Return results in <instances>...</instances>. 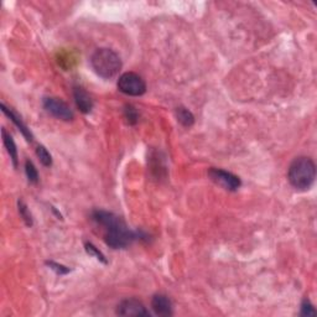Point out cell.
I'll use <instances>...</instances> for the list:
<instances>
[{
	"label": "cell",
	"mask_w": 317,
	"mask_h": 317,
	"mask_svg": "<svg viewBox=\"0 0 317 317\" xmlns=\"http://www.w3.org/2000/svg\"><path fill=\"white\" fill-rule=\"evenodd\" d=\"M92 218L97 225L104 228V240L110 248L123 249L130 246L133 240L137 239V233L128 228L126 223L117 214L107 211L97 210L93 212Z\"/></svg>",
	"instance_id": "cell-1"
},
{
	"label": "cell",
	"mask_w": 317,
	"mask_h": 317,
	"mask_svg": "<svg viewBox=\"0 0 317 317\" xmlns=\"http://www.w3.org/2000/svg\"><path fill=\"white\" fill-rule=\"evenodd\" d=\"M288 179L290 185L299 191L309 190L316 179L315 162L306 156L296 158L289 166Z\"/></svg>",
	"instance_id": "cell-2"
},
{
	"label": "cell",
	"mask_w": 317,
	"mask_h": 317,
	"mask_svg": "<svg viewBox=\"0 0 317 317\" xmlns=\"http://www.w3.org/2000/svg\"><path fill=\"white\" fill-rule=\"evenodd\" d=\"M90 65L99 77L104 80L116 77L122 69V60L113 50L102 47L96 50L90 57Z\"/></svg>",
	"instance_id": "cell-3"
},
{
	"label": "cell",
	"mask_w": 317,
	"mask_h": 317,
	"mask_svg": "<svg viewBox=\"0 0 317 317\" xmlns=\"http://www.w3.org/2000/svg\"><path fill=\"white\" fill-rule=\"evenodd\" d=\"M118 89L126 96L139 97L146 92V83L134 72H125L118 80Z\"/></svg>",
	"instance_id": "cell-4"
},
{
	"label": "cell",
	"mask_w": 317,
	"mask_h": 317,
	"mask_svg": "<svg viewBox=\"0 0 317 317\" xmlns=\"http://www.w3.org/2000/svg\"><path fill=\"white\" fill-rule=\"evenodd\" d=\"M42 104H44V108L46 109V111H48L51 116L57 118V119L69 122V120L74 118L73 110L62 99L55 98V97H47V98L44 99Z\"/></svg>",
	"instance_id": "cell-5"
},
{
	"label": "cell",
	"mask_w": 317,
	"mask_h": 317,
	"mask_svg": "<svg viewBox=\"0 0 317 317\" xmlns=\"http://www.w3.org/2000/svg\"><path fill=\"white\" fill-rule=\"evenodd\" d=\"M208 176L217 185L222 186L228 191H237L241 186V181L237 175L229 173V171L222 170V169L212 167L208 170Z\"/></svg>",
	"instance_id": "cell-6"
},
{
	"label": "cell",
	"mask_w": 317,
	"mask_h": 317,
	"mask_svg": "<svg viewBox=\"0 0 317 317\" xmlns=\"http://www.w3.org/2000/svg\"><path fill=\"white\" fill-rule=\"evenodd\" d=\"M117 315L119 316H150V312L141 301L137 299H125L118 305Z\"/></svg>",
	"instance_id": "cell-7"
},
{
	"label": "cell",
	"mask_w": 317,
	"mask_h": 317,
	"mask_svg": "<svg viewBox=\"0 0 317 317\" xmlns=\"http://www.w3.org/2000/svg\"><path fill=\"white\" fill-rule=\"evenodd\" d=\"M152 309L158 316H173V303L166 295L156 294L152 300Z\"/></svg>",
	"instance_id": "cell-8"
},
{
	"label": "cell",
	"mask_w": 317,
	"mask_h": 317,
	"mask_svg": "<svg viewBox=\"0 0 317 317\" xmlns=\"http://www.w3.org/2000/svg\"><path fill=\"white\" fill-rule=\"evenodd\" d=\"M74 102H76L77 108L82 111L83 114H88L93 109V101L90 96L81 87H74L73 90Z\"/></svg>",
	"instance_id": "cell-9"
},
{
	"label": "cell",
	"mask_w": 317,
	"mask_h": 317,
	"mask_svg": "<svg viewBox=\"0 0 317 317\" xmlns=\"http://www.w3.org/2000/svg\"><path fill=\"white\" fill-rule=\"evenodd\" d=\"M0 108H2L3 113H4L5 116H8L9 118H10L11 122H13L14 124L16 125L17 128H19V130H20L21 133H23V135L26 138V140H28V141H32V134H31V132H30V129H28V126L24 124L23 120H21L20 118L17 117V114H15L13 110H10V109H9V108L5 107V104H2V105H0Z\"/></svg>",
	"instance_id": "cell-10"
},
{
	"label": "cell",
	"mask_w": 317,
	"mask_h": 317,
	"mask_svg": "<svg viewBox=\"0 0 317 317\" xmlns=\"http://www.w3.org/2000/svg\"><path fill=\"white\" fill-rule=\"evenodd\" d=\"M2 137H3V143H4L5 149H7L9 156H10L11 161H13L14 167H16L17 166V149H16V145H15L14 139L10 134H9L5 128L2 129Z\"/></svg>",
	"instance_id": "cell-11"
},
{
	"label": "cell",
	"mask_w": 317,
	"mask_h": 317,
	"mask_svg": "<svg viewBox=\"0 0 317 317\" xmlns=\"http://www.w3.org/2000/svg\"><path fill=\"white\" fill-rule=\"evenodd\" d=\"M176 117L177 120L182 124L183 126H191L193 125V123H195V117H193V114L187 108L180 107L176 109Z\"/></svg>",
	"instance_id": "cell-12"
},
{
	"label": "cell",
	"mask_w": 317,
	"mask_h": 317,
	"mask_svg": "<svg viewBox=\"0 0 317 317\" xmlns=\"http://www.w3.org/2000/svg\"><path fill=\"white\" fill-rule=\"evenodd\" d=\"M25 174H26V177H28L29 182H31V183L39 182L38 169L35 167V165L32 164V161H30V160H26V162H25Z\"/></svg>",
	"instance_id": "cell-13"
},
{
	"label": "cell",
	"mask_w": 317,
	"mask_h": 317,
	"mask_svg": "<svg viewBox=\"0 0 317 317\" xmlns=\"http://www.w3.org/2000/svg\"><path fill=\"white\" fill-rule=\"evenodd\" d=\"M36 155H38V158L40 159L41 164L46 166V167L52 165V156H51L50 153L47 152L46 147L42 146V145L38 146V149H36Z\"/></svg>",
	"instance_id": "cell-14"
},
{
	"label": "cell",
	"mask_w": 317,
	"mask_h": 317,
	"mask_svg": "<svg viewBox=\"0 0 317 317\" xmlns=\"http://www.w3.org/2000/svg\"><path fill=\"white\" fill-rule=\"evenodd\" d=\"M17 206H19L20 216L23 217V219H24V221H25L26 226L31 227V226H32V217H31V214H30V212H29L28 206H26V204H25V202L20 200L19 202H17Z\"/></svg>",
	"instance_id": "cell-15"
},
{
	"label": "cell",
	"mask_w": 317,
	"mask_h": 317,
	"mask_svg": "<svg viewBox=\"0 0 317 317\" xmlns=\"http://www.w3.org/2000/svg\"><path fill=\"white\" fill-rule=\"evenodd\" d=\"M124 117H125V119L128 120L129 124H132V125L137 124L139 120L138 111L134 107H133V105H126L124 109Z\"/></svg>",
	"instance_id": "cell-16"
},
{
	"label": "cell",
	"mask_w": 317,
	"mask_h": 317,
	"mask_svg": "<svg viewBox=\"0 0 317 317\" xmlns=\"http://www.w3.org/2000/svg\"><path fill=\"white\" fill-rule=\"evenodd\" d=\"M86 252L88 253L89 255H92V256H95L96 259H98L99 262H102V263H104V264H107V259H105V256H104V254L103 253L101 252V250H98V248H96L95 246H93L92 243H86Z\"/></svg>",
	"instance_id": "cell-17"
},
{
	"label": "cell",
	"mask_w": 317,
	"mask_h": 317,
	"mask_svg": "<svg viewBox=\"0 0 317 317\" xmlns=\"http://www.w3.org/2000/svg\"><path fill=\"white\" fill-rule=\"evenodd\" d=\"M316 310L313 305L310 303L309 300H304L303 305H301V316H315Z\"/></svg>",
	"instance_id": "cell-18"
},
{
	"label": "cell",
	"mask_w": 317,
	"mask_h": 317,
	"mask_svg": "<svg viewBox=\"0 0 317 317\" xmlns=\"http://www.w3.org/2000/svg\"><path fill=\"white\" fill-rule=\"evenodd\" d=\"M46 264L51 268V269L55 270L57 274H60V275H63V274L69 273L68 268L63 267V265H61V264H57V263H55V262H47Z\"/></svg>",
	"instance_id": "cell-19"
}]
</instances>
